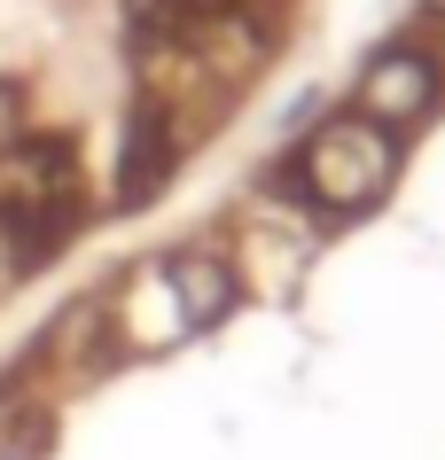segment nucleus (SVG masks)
Masks as SVG:
<instances>
[{
  "label": "nucleus",
  "mask_w": 445,
  "mask_h": 460,
  "mask_svg": "<svg viewBox=\"0 0 445 460\" xmlns=\"http://www.w3.org/2000/svg\"><path fill=\"white\" fill-rule=\"evenodd\" d=\"M173 164V141H165V118H133V141H125V203L148 195Z\"/></svg>",
  "instance_id": "5"
},
{
  "label": "nucleus",
  "mask_w": 445,
  "mask_h": 460,
  "mask_svg": "<svg viewBox=\"0 0 445 460\" xmlns=\"http://www.w3.org/2000/svg\"><path fill=\"white\" fill-rule=\"evenodd\" d=\"M196 328H203V320L188 313V296H180V281H173L165 258L125 281V296H118V336H125V351H173V343H188Z\"/></svg>",
  "instance_id": "2"
},
{
  "label": "nucleus",
  "mask_w": 445,
  "mask_h": 460,
  "mask_svg": "<svg viewBox=\"0 0 445 460\" xmlns=\"http://www.w3.org/2000/svg\"><path fill=\"white\" fill-rule=\"evenodd\" d=\"M430 102H438V71H430L414 48L375 55L368 78H360V118H375V125H406V118H422Z\"/></svg>",
  "instance_id": "3"
},
{
  "label": "nucleus",
  "mask_w": 445,
  "mask_h": 460,
  "mask_svg": "<svg viewBox=\"0 0 445 460\" xmlns=\"http://www.w3.org/2000/svg\"><path fill=\"white\" fill-rule=\"evenodd\" d=\"M48 445H55L48 398H8L0 406V460H48Z\"/></svg>",
  "instance_id": "4"
},
{
  "label": "nucleus",
  "mask_w": 445,
  "mask_h": 460,
  "mask_svg": "<svg viewBox=\"0 0 445 460\" xmlns=\"http://www.w3.org/2000/svg\"><path fill=\"white\" fill-rule=\"evenodd\" d=\"M211 0H125V24H133V40H148V48H165V40H180V31L196 24Z\"/></svg>",
  "instance_id": "6"
},
{
  "label": "nucleus",
  "mask_w": 445,
  "mask_h": 460,
  "mask_svg": "<svg viewBox=\"0 0 445 460\" xmlns=\"http://www.w3.org/2000/svg\"><path fill=\"white\" fill-rule=\"evenodd\" d=\"M398 172V148H391V125L375 118H328L313 141H305V156H297V188L313 195V203H328V211H360V203H375V195L391 188Z\"/></svg>",
  "instance_id": "1"
}]
</instances>
